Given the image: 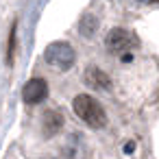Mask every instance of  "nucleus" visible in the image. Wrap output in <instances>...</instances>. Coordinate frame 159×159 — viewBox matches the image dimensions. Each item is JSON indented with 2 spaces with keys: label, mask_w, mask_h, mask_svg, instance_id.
Returning <instances> with one entry per match:
<instances>
[{
  "label": "nucleus",
  "mask_w": 159,
  "mask_h": 159,
  "mask_svg": "<svg viewBox=\"0 0 159 159\" xmlns=\"http://www.w3.org/2000/svg\"><path fill=\"white\" fill-rule=\"evenodd\" d=\"M72 109H74V113H76L85 124H89L92 129H102V126L107 124V113H105L102 105H100L96 98H92L89 94H79V96L72 100Z\"/></svg>",
  "instance_id": "nucleus-1"
},
{
  "label": "nucleus",
  "mask_w": 159,
  "mask_h": 159,
  "mask_svg": "<svg viewBox=\"0 0 159 159\" xmlns=\"http://www.w3.org/2000/svg\"><path fill=\"white\" fill-rule=\"evenodd\" d=\"M44 59H46L52 68H57V70H70V68L74 66L76 52H74V48H72L68 42H52V44L46 48Z\"/></svg>",
  "instance_id": "nucleus-2"
},
{
  "label": "nucleus",
  "mask_w": 159,
  "mask_h": 159,
  "mask_svg": "<svg viewBox=\"0 0 159 159\" xmlns=\"http://www.w3.org/2000/svg\"><path fill=\"white\" fill-rule=\"evenodd\" d=\"M105 44H107V48L111 52H122L124 55V52H129L131 48L137 46V37L126 29H111L107 39H105Z\"/></svg>",
  "instance_id": "nucleus-3"
},
{
  "label": "nucleus",
  "mask_w": 159,
  "mask_h": 159,
  "mask_svg": "<svg viewBox=\"0 0 159 159\" xmlns=\"http://www.w3.org/2000/svg\"><path fill=\"white\" fill-rule=\"evenodd\" d=\"M46 96H48V85L44 79H31L22 89V98L26 105H39L46 100Z\"/></svg>",
  "instance_id": "nucleus-4"
},
{
  "label": "nucleus",
  "mask_w": 159,
  "mask_h": 159,
  "mask_svg": "<svg viewBox=\"0 0 159 159\" xmlns=\"http://www.w3.org/2000/svg\"><path fill=\"white\" fill-rule=\"evenodd\" d=\"M85 83L92 89H98V92H109L111 89V79L100 68H87L85 70Z\"/></svg>",
  "instance_id": "nucleus-5"
},
{
  "label": "nucleus",
  "mask_w": 159,
  "mask_h": 159,
  "mask_svg": "<svg viewBox=\"0 0 159 159\" xmlns=\"http://www.w3.org/2000/svg\"><path fill=\"white\" fill-rule=\"evenodd\" d=\"M61 126H63V116H61L59 111L50 109V111L44 113V135H46V137L57 135V133L61 131Z\"/></svg>",
  "instance_id": "nucleus-6"
},
{
  "label": "nucleus",
  "mask_w": 159,
  "mask_h": 159,
  "mask_svg": "<svg viewBox=\"0 0 159 159\" xmlns=\"http://www.w3.org/2000/svg\"><path fill=\"white\" fill-rule=\"evenodd\" d=\"M96 26H98L96 18H94V16H85V18L81 20V26H79V29H81V33H83L85 37H89V35L96 31Z\"/></svg>",
  "instance_id": "nucleus-7"
},
{
  "label": "nucleus",
  "mask_w": 159,
  "mask_h": 159,
  "mask_svg": "<svg viewBox=\"0 0 159 159\" xmlns=\"http://www.w3.org/2000/svg\"><path fill=\"white\" fill-rule=\"evenodd\" d=\"M13 44H16V26L11 29V37H9V55H7L9 63H13Z\"/></svg>",
  "instance_id": "nucleus-8"
},
{
  "label": "nucleus",
  "mask_w": 159,
  "mask_h": 159,
  "mask_svg": "<svg viewBox=\"0 0 159 159\" xmlns=\"http://www.w3.org/2000/svg\"><path fill=\"white\" fill-rule=\"evenodd\" d=\"M124 152H133V144H126L124 146Z\"/></svg>",
  "instance_id": "nucleus-9"
},
{
  "label": "nucleus",
  "mask_w": 159,
  "mask_h": 159,
  "mask_svg": "<svg viewBox=\"0 0 159 159\" xmlns=\"http://www.w3.org/2000/svg\"><path fill=\"white\" fill-rule=\"evenodd\" d=\"M137 2H146V0H137Z\"/></svg>",
  "instance_id": "nucleus-10"
},
{
  "label": "nucleus",
  "mask_w": 159,
  "mask_h": 159,
  "mask_svg": "<svg viewBox=\"0 0 159 159\" xmlns=\"http://www.w3.org/2000/svg\"><path fill=\"white\" fill-rule=\"evenodd\" d=\"M155 2H159V0H155Z\"/></svg>",
  "instance_id": "nucleus-11"
}]
</instances>
